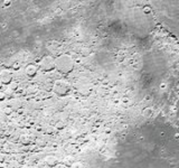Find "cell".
<instances>
[{"instance_id": "4", "label": "cell", "mask_w": 179, "mask_h": 168, "mask_svg": "<svg viewBox=\"0 0 179 168\" xmlns=\"http://www.w3.org/2000/svg\"><path fill=\"white\" fill-rule=\"evenodd\" d=\"M1 82L4 84H9L10 82H11L12 80V76H11V73H10L9 71H7V70H5V71L1 72Z\"/></svg>"}, {"instance_id": "1", "label": "cell", "mask_w": 179, "mask_h": 168, "mask_svg": "<svg viewBox=\"0 0 179 168\" xmlns=\"http://www.w3.org/2000/svg\"><path fill=\"white\" fill-rule=\"evenodd\" d=\"M56 69H58L62 73H69L73 70L74 63L73 59L68 55H61L55 59Z\"/></svg>"}, {"instance_id": "8", "label": "cell", "mask_w": 179, "mask_h": 168, "mask_svg": "<svg viewBox=\"0 0 179 168\" xmlns=\"http://www.w3.org/2000/svg\"><path fill=\"white\" fill-rule=\"evenodd\" d=\"M150 112H151V109L150 108H147V109H145V111H143V114H145V116H149L150 115Z\"/></svg>"}, {"instance_id": "5", "label": "cell", "mask_w": 179, "mask_h": 168, "mask_svg": "<svg viewBox=\"0 0 179 168\" xmlns=\"http://www.w3.org/2000/svg\"><path fill=\"white\" fill-rule=\"evenodd\" d=\"M37 70H38V67H37L36 65L29 64V65H27V66H26L25 71H26V74L28 75V76H34V75L37 73Z\"/></svg>"}, {"instance_id": "9", "label": "cell", "mask_w": 179, "mask_h": 168, "mask_svg": "<svg viewBox=\"0 0 179 168\" xmlns=\"http://www.w3.org/2000/svg\"><path fill=\"white\" fill-rule=\"evenodd\" d=\"M63 128H64V123L58 122L57 124H56V129H63Z\"/></svg>"}, {"instance_id": "10", "label": "cell", "mask_w": 179, "mask_h": 168, "mask_svg": "<svg viewBox=\"0 0 179 168\" xmlns=\"http://www.w3.org/2000/svg\"><path fill=\"white\" fill-rule=\"evenodd\" d=\"M21 139H23V140H21V141H23L24 143H28V140H26V138H25V137H23V138H21Z\"/></svg>"}, {"instance_id": "3", "label": "cell", "mask_w": 179, "mask_h": 168, "mask_svg": "<svg viewBox=\"0 0 179 168\" xmlns=\"http://www.w3.org/2000/svg\"><path fill=\"white\" fill-rule=\"evenodd\" d=\"M68 91H69V86L65 81L59 80V81H56L55 84H54V92L56 94H58V95H64Z\"/></svg>"}, {"instance_id": "2", "label": "cell", "mask_w": 179, "mask_h": 168, "mask_svg": "<svg viewBox=\"0 0 179 168\" xmlns=\"http://www.w3.org/2000/svg\"><path fill=\"white\" fill-rule=\"evenodd\" d=\"M39 67L40 70L45 72H49L51 70H54L56 67V63H55V59L50 56H44L39 62Z\"/></svg>"}, {"instance_id": "6", "label": "cell", "mask_w": 179, "mask_h": 168, "mask_svg": "<svg viewBox=\"0 0 179 168\" xmlns=\"http://www.w3.org/2000/svg\"><path fill=\"white\" fill-rule=\"evenodd\" d=\"M46 162H47L48 165H50V166H53V165H55L56 162H57V160H56V158H54V157L49 156V157H47V158H46Z\"/></svg>"}, {"instance_id": "7", "label": "cell", "mask_w": 179, "mask_h": 168, "mask_svg": "<svg viewBox=\"0 0 179 168\" xmlns=\"http://www.w3.org/2000/svg\"><path fill=\"white\" fill-rule=\"evenodd\" d=\"M70 167H72V168H85L84 164H82V162H80V161H75V162H73V164L70 165Z\"/></svg>"}, {"instance_id": "11", "label": "cell", "mask_w": 179, "mask_h": 168, "mask_svg": "<svg viewBox=\"0 0 179 168\" xmlns=\"http://www.w3.org/2000/svg\"><path fill=\"white\" fill-rule=\"evenodd\" d=\"M16 88H17V84H16V83H12V84H11V89H16Z\"/></svg>"}]
</instances>
